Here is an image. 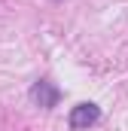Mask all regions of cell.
<instances>
[{"label": "cell", "instance_id": "cell-2", "mask_svg": "<svg viewBox=\"0 0 128 131\" xmlns=\"http://www.w3.org/2000/svg\"><path fill=\"white\" fill-rule=\"evenodd\" d=\"M31 101L37 104V107H43V110H52V107H58L61 92H58L49 79H40V82H34V85H31Z\"/></svg>", "mask_w": 128, "mask_h": 131}, {"label": "cell", "instance_id": "cell-1", "mask_svg": "<svg viewBox=\"0 0 128 131\" xmlns=\"http://www.w3.org/2000/svg\"><path fill=\"white\" fill-rule=\"evenodd\" d=\"M98 119H101V107L92 104V101L76 104V107L70 110V116H67V122H70L73 131H89L92 125H98Z\"/></svg>", "mask_w": 128, "mask_h": 131}]
</instances>
